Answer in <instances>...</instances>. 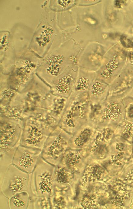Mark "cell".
I'll use <instances>...</instances> for the list:
<instances>
[{
    "label": "cell",
    "mask_w": 133,
    "mask_h": 209,
    "mask_svg": "<svg viewBox=\"0 0 133 209\" xmlns=\"http://www.w3.org/2000/svg\"><path fill=\"white\" fill-rule=\"evenodd\" d=\"M92 106L88 93L67 99L59 126L72 135L91 118Z\"/></svg>",
    "instance_id": "obj_1"
},
{
    "label": "cell",
    "mask_w": 133,
    "mask_h": 209,
    "mask_svg": "<svg viewBox=\"0 0 133 209\" xmlns=\"http://www.w3.org/2000/svg\"><path fill=\"white\" fill-rule=\"evenodd\" d=\"M54 165L41 156L33 171L30 174V188L32 197H50L54 192L53 175Z\"/></svg>",
    "instance_id": "obj_2"
},
{
    "label": "cell",
    "mask_w": 133,
    "mask_h": 209,
    "mask_svg": "<svg viewBox=\"0 0 133 209\" xmlns=\"http://www.w3.org/2000/svg\"><path fill=\"white\" fill-rule=\"evenodd\" d=\"M30 174L10 164L6 169L0 180L1 193L9 199L18 193L26 191L31 198Z\"/></svg>",
    "instance_id": "obj_3"
},
{
    "label": "cell",
    "mask_w": 133,
    "mask_h": 209,
    "mask_svg": "<svg viewBox=\"0 0 133 209\" xmlns=\"http://www.w3.org/2000/svg\"><path fill=\"white\" fill-rule=\"evenodd\" d=\"M24 121L20 145L42 150L49 136L54 129L38 118L30 117Z\"/></svg>",
    "instance_id": "obj_4"
},
{
    "label": "cell",
    "mask_w": 133,
    "mask_h": 209,
    "mask_svg": "<svg viewBox=\"0 0 133 209\" xmlns=\"http://www.w3.org/2000/svg\"><path fill=\"white\" fill-rule=\"evenodd\" d=\"M72 135L57 126L47 138L42 150L41 156L55 166L59 164L64 154L70 148Z\"/></svg>",
    "instance_id": "obj_5"
},
{
    "label": "cell",
    "mask_w": 133,
    "mask_h": 209,
    "mask_svg": "<svg viewBox=\"0 0 133 209\" xmlns=\"http://www.w3.org/2000/svg\"><path fill=\"white\" fill-rule=\"evenodd\" d=\"M24 123V120L1 115L0 156L20 145Z\"/></svg>",
    "instance_id": "obj_6"
},
{
    "label": "cell",
    "mask_w": 133,
    "mask_h": 209,
    "mask_svg": "<svg viewBox=\"0 0 133 209\" xmlns=\"http://www.w3.org/2000/svg\"><path fill=\"white\" fill-rule=\"evenodd\" d=\"M42 149L20 145L15 151L12 163L21 170L31 173L36 167Z\"/></svg>",
    "instance_id": "obj_7"
},
{
    "label": "cell",
    "mask_w": 133,
    "mask_h": 209,
    "mask_svg": "<svg viewBox=\"0 0 133 209\" xmlns=\"http://www.w3.org/2000/svg\"><path fill=\"white\" fill-rule=\"evenodd\" d=\"M78 70L76 68H72L56 77L53 81V95L68 99L72 93Z\"/></svg>",
    "instance_id": "obj_8"
},
{
    "label": "cell",
    "mask_w": 133,
    "mask_h": 209,
    "mask_svg": "<svg viewBox=\"0 0 133 209\" xmlns=\"http://www.w3.org/2000/svg\"><path fill=\"white\" fill-rule=\"evenodd\" d=\"M97 129L96 123L91 118L72 135L69 141L70 148L79 149L85 147L93 139Z\"/></svg>",
    "instance_id": "obj_9"
},
{
    "label": "cell",
    "mask_w": 133,
    "mask_h": 209,
    "mask_svg": "<svg viewBox=\"0 0 133 209\" xmlns=\"http://www.w3.org/2000/svg\"><path fill=\"white\" fill-rule=\"evenodd\" d=\"M96 76V72L82 69L78 70L71 95L77 96L88 93Z\"/></svg>",
    "instance_id": "obj_10"
},
{
    "label": "cell",
    "mask_w": 133,
    "mask_h": 209,
    "mask_svg": "<svg viewBox=\"0 0 133 209\" xmlns=\"http://www.w3.org/2000/svg\"><path fill=\"white\" fill-rule=\"evenodd\" d=\"M108 89V85L103 82L95 78L89 88L88 94L92 107L97 106L104 97Z\"/></svg>",
    "instance_id": "obj_11"
},
{
    "label": "cell",
    "mask_w": 133,
    "mask_h": 209,
    "mask_svg": "<svg viewBox=\"0 0 133 209\" xmlns=\"http://www.w3.org/2000/svg\"><path fill=\"white\" fill-rule=\"evenodd\" d=\"M119 112V104L115 101H109L102 110H100L94 119L96 125L103 121H114L117 119Z\"/></svg>",
    "instance_id": "obj_12"
},
{
    "label": "cell",
    "mask_w": 133,
    "mask_h": 209,
    "mask_svg": "<svg viewBox=\"0 0 133 209\" xmlns=\"http://www.w3.org/2000/svg\"><path fill=\"white\" fill-rule=\"evenodd\" d=\"M30 197L28 193L23 191L18 193L8 199V205L10 209L29 208Z\"/></svg>",
    "instance_id": "obj_13"
},
{
    "label": "cell",
    "mask_w": 133,
    "mask_h": 209,
    "mask_svg": "<svg viewBox=\"0 0 133 209\" xmlns=\"http://www.w3.org/2000/svg\"><path fill=\"white\" fill-rule=\"evenodd\" d=\"M55 167L53 175V184L55 183L61 185L68 183L70 178L71 175L67 168L59 164Z\"/></svg>",
    "instance_id": "obj_14"
},
{
    "label": "cell",
    "mask_w": 133,
    "mask_h": 209,
    "mask_svg": "<svg viewBox=\"0 0 133 209\" xmlns=\"http://www.w3.org/2000/svg\"><path fill=\"white\" fill-rule=\"evenodd\" d=\"M30 205L33 209L51 208L50 197H35L31 200Z\"/></svg>",
    "instance_id": "obj_15"
},
{
    "label": "cell",
    "mask_w": 133,
    "mask_h": 209,
    "mask_svg": "<svg viewBox=\"0 0 133 209\" xmlns=\"http://www.w3.org/2000/svg\"><path fill=\"white\" fill-rule=\"evenodd\" d=\"M121 39V42L124 46L126 47H133V43L125 36H122Z\"/></svg>",
    "instance_id": "obj_16"
}]
</instances>
